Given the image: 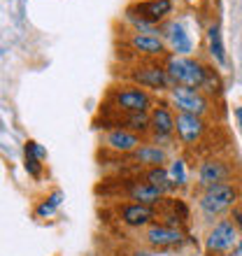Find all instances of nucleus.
Returning <instances> with one entry per match:
<instances>
[{"label": "nucleus", "instance_id": "f257e3e1", "mask_svg": "<svg viewBox=\"0 0 242 256\" xmlns=\"http://www.w3.org/2000/svg\"><path fill=\"white\" fill-rule=\"evenodd\" d=\"M166 70H168L175 86H188V88H200L205 84V72H208L200 63L188 58V56H170Z\"/></svg>", "mask_w": 242, "mask_h": 256}, {"label": "nucleus", "instance_id": "f03ea898", "mask_svg": "<svg viewBox=\"0 0 242 256\" xmlns=\"http://www.w3.org/2000/svg\"><path fill=\"white\" fill-rule=\"evenodd\" d=\"M238 200V189L233 186V184H212V186H205V191H202L200 200H198V205H200L202 214L208 216H219L224 214L226 210L233 208V202Z\"/></svg>", "mask_w": 242, "mask_h": 256}, {"label": "nucleus", "instance_id": "7ed1b4c3", "mask_svg": "<svg viewBox=\"0 0 242 256\" xmlns=\"http://www.w3.org/2000/svg\"><path fill=\"white\" fill-rule=\"evenodd\" d=\"M112 100L119 110L126 114H138V112H147L152 108V96L140 86H126L112 94Z\"/></svg>", "mask_w": 242, "mask_h": 256}, {"label": "nucleus", "instance_id": "20e7f679", "mask_svg": "<svg viewBox=\"0 0 242 256\" xmlns=\"http://www.w3.org/2000/svg\"><path fill=\"white\" fill-rule=\"evenodd\" d=\"M170 100L180 112H188V114H198V116L208 112V98L198 88L172 86L170 88Z\"/></svg>", "mask_w": 242, "mask_h": 256}, {"label": "nucleus", "instance_id": "39448f33", "mask_svg": "<svg viewBox=\"0 0 242 256\" xmlns=\"http://www.w3.org/2000/svg\"><path fill=\"white\" fill-rule=\"evenodd\" d=\"M170 12H172L170 0H142V2H135V5L128 7L126 16H135V19H142L154 26V24L166 19Z\"/></svg>", "mask_w": 242, "mask_h": 256}, {"label": "nucleus", "instance_id": "423d86ee", "mask_svg": "<svg viewBox=\"0 0 242 256\" xmlns=\"http://www.w3.org/2000/svg\"><path fill=\"white\" fill-rule=\"evenodd\" d=\"M175 130L180 135L182 142L186 144H196L205 133V122L198 114H188V112H180L175 119Z\"/></svg>", "mask_w": 242, "mask_h": 256}, {"label": "nucleus", "instance_id": "0eeeda50", "mask_svg": "<svg viewBox=\"0 0 242 256\" xmlns=\"http://www.w3.org/2000/svg\"><path fill=\"white\" fill-rule=\"evenodd\" d=\"M233 242H236V226L224 219V222H219L214 228L210 230L205 244H208V252L219 254V252H228L233 247Z\"/></svg>", "mask_w": 242, "mask_h": 256}, {"label": "nucleus", "instance_id": "6e6552de", "mask_svg": "<svg viewBox=\"0 0 242 256\" xmlns=\"http://www.w3.org/2000/svg\"><path fill=\"white\" fill-rule=\"evenodd\" d=\"M121 222L130 226V228H140V226H147L152 219L156 216L154 208L152 205H142V202H128V205H121L119 210Z\"/></svg>", "mask_w": 242, "mask_h": 256}, {"label": "nucleus", "instance_id": "1a4fd4ad", "mask_svg": "<svg viewBox=\"0 0 242 256\" xmlns=\"http://www.w3.org/2000/svg\"><path fill=\"white\" fill-rule=\"evenodd\" d=\"M144 238H147V242L152 244V247H158V250H163V247H175V244L182 242V233L177 228H172V226H166V224H152L147 228V233H144Z\"/></svg>", "mask_w": 242, "mask_h": 256}, {"label": "nucleus", "instance_id": "9d476101", "mask_svg": "<svg viewBox=\"0 0 242 256\" xmlns=\"http://www.w3.org/2000/svg\"><path fill=\"white\" fill-rule=\"evenodd\" d=\"M140 86H149V88H156V91H163V88H172V80H170L168 70L163 68H140L130 74Z\"/></svg>", "mask_w": 242, "mask_h": 256}, {"label": "nucleus", "instance_id": "9b49d317", "mask_svg": "<svg viewBox=\"0 0 242 256\" xmlns=\"http://www.w3.org/2000/svg\"><path fill=\"white\" fill-rule=\"evenodd\" d=\"M105 144H108L112 152L133 154L142 142H140V138H138V135L130 133V130H126V128H112V130L105 135Z\"/></svg>", "mask_w": 242, "mask_h": 256}, {"label": "nucleus", "instance_id": "f8f14e48", "mask_svg": "<svg viewBox=\"0 0 242 256\" xmlns=\"http://www.w3.org/2000/svg\"><path fill=\"white\" fill-rule=\"evenodd\" d=\"M230 175V168L219 158H210L198 168V180L202 186H212V184L226 182V177Z\"/></svg>", "mask_w": 242, "mask_h": 256}, {"label": "nucleus", "instance_id": "ddd939ff", "mask_svg": "<svg viewBox=\"0 0 242 256\" xmlns=\"http://www.w3.org/2000/svg\"><path fill=\"white\" fill-rule=\"evenodd\" d=\"M163 38L168 40V44L172 47V52H177V54L184 56L191 52V38L186 35V30H184V26H182L180 21L166 24V26H163Z\"/></svg>", "mask_w": 242, "mask_h": 256}, {"label": "nucleus", "instance_id": "4468645a", "mask_svg": "<svg viewBox=\"0 0 242 256\" xmlns=\"http://www.w3.org/2000/svg\"><path fill=\"white\" fill-rule=\"evenodd\" d=\"M128 198L142 205H156L158 200H163V189L149 182H133L128 186Z\"/></svg>", "mask_w": 242, "mask_h": 256}, {"label": "nucleus", "instance_id": "2eb2a0df", "mask_svg": "<svg viewBox=\"0 0 242 256\" xmlns=\"http://www.w3.org/2000/svg\"><path fill=\"white\" fill-rule=\"evenodd\" d=\"M152 130H154L156 140L158 138H170L172 130H175V116L166 105H158V108L152 110Z\"/></svg>", "mask_w": 242, "mask_h": 256}, {"label": "nucleus", "instance_id": "dca6fc26", "mask_svg": "<svg viewBox=\"0 0 242 256\" xmlns=\"http://www.w3.org/2000/svg\"><path fill=\"white\" fill-rule=\"evenodd\" d=\"M130 47L140 54H149V56H158L166 52V44H163L161 38L156 35H144V33H135L130 38Z\"/></svg>", "mask_w": 242, "mask_h": 256}, {"label": "nucleus", "instance_id": "f3484780", "mask_svg": "<svg viewBox=\"0 0 242 256\" xmlns=\"http://www.w3.org/2000/svg\"><path fill=\"white\" fill-rule=\"evenodd\" d=\"M133 158L135 161L144 163V166H161L166 163V152L161 147H154V144H140V147L133 152Z\"/></svg>", "mask_w": 242, "mask_h": 256}, {"label": "nucleus", "instance_id": "a211bd4d", "mask_svg": "<svg viewBox=\"0 0 242 256\" xmlns=\"http://www.w3.org/2000/svg\"><path fill=\"white\" fill-rule=\"evenodd\" d=\"M208 47H210V56L214 58L219 66H226V49H224L222 42V33H219V26H210L208 30Z\"/></svg>", "mask_w": 242, "mask_h": 256}, {"label": "nucleus", "instance_id": "6ab92c4d", "mask_svg": "<svg viewBox=\"0 0 242 256\" xmlns=\"http://www.w3.org/2000/svg\"><path fill=\"white\" fill-rule=\"evenodd\" d=\"M147 182L154 184V186H158V189H172L175 184H172V180H170V172L166 168H161V166H154V168H149L147 172Z\"/></svg>", "mask_w": 242, "mask_h": 256}, {"label": "nucleus", "instance_id": "aec40b11", "mask_svg": "<svg viewBox=\"0 0 242 256\" xmlns=\"http://www.w3.org/2000/svg\"><path fill=\"white\" fill-rule=\"evenodd\" d=\"M60 200H63V191H54V194L49 196V198H44V202H40L38 205V210H35V216H40V219H44V216H52L58 210Z\"/></svg>", "mask_w": 242, "mask_h": 256}, {"label": "nucleus", "instance_id": "412c9836", "mask_svg": "<svg viewBox=\"0 0 242 256\" xmlns=\"http://www.w3.org/2000/svg\"><path fill=\"white\" fill-rule=\"evenodd\" d=\"M170 180H172V184L175 186H182V184L186 182V170H184V161H180V158H175V161L170 163Z\"/></svg>", "mask_w": 242, "mask_h": 256}, {"label": "nucleus", "instance_id": "4be33fe9", "mask_svg": "<svg viewBox=\"0 0 242 256\" xmlns=\"http://www.w3.org/2000/svg\"><path fill=\"white\" fill-rule=\"evenodd\" d=\"M26 170H28V175L40 177V172H42V161H40V158H35V156H30V154H26Z\"/></svg>", "mask_w": 242, "mask_h": 256}, {"label": "nucleus", "instance_id": "5701e85b", "mask_svg": "<svg viewBox=\"0 0 242 256\" xmlns=\"http://www.w3.org/2000/svg\"><path fill=\"white\" fill-rule=\"evenodd\" d=\"M26 154L35 156V158H40V161H44V158H47V152H44V149H42L35 140H28L26 142Z\"/></svg>", "mask_w": 242, "mask_h": 256}, {"label": "nucleus", "instance_id": "b1692460", "mask_svg": "<svg viewBox=\"0 0 242 256\" xmlns=\"http://www.w3.org/2000/svg\"><path fill=\"white\" fill-rule=\"evenodd\" d=\"M233 216H236V224L242 228V210H236V212H233Z\"/></svg>", "mask_w": 242, "mask_h": 256}, {"label": "nucleus", "instance_id": "393cba45", "mask_svg": "<svg viewBox=\"0 0 242 256\" xmlns=\"http://www.w3.org/2000/svg\"><path fill=\"white\" fill-rule=\"evenodd\" d=\"M230 256H242V240L236 244V250H233V254H230Z\"/></svg>", "mask_w": 242, "mask_h": 256}, {"label": "nucleus", "instance_id": "a878e982", "mask_svg": "<svg viewBox=\"0 0 242 256\" xmlns=\"http://www.w3.org/2000/svg\"><path fill=\"white\" fill-rule=\"evenodd\" d=\"M236 114H238V122H240V126H242V108H238Z\"/></svg>", "mask_w": 242, "mask_h": 256}, {"label": "nucleus", "instance_id": "bb28decb", "mask_svg": "<svg viewBox=\"0 0 242 256\" xmlns=\"http://www.w3.org/2000/svg\"><path fill=\"white\" fill-rule=\"evenodd\" d=\"M133 256H154V254H149V252H135Z\"/></svg>", "mask_w": 242, "mask_h": 256}]
</instances>
